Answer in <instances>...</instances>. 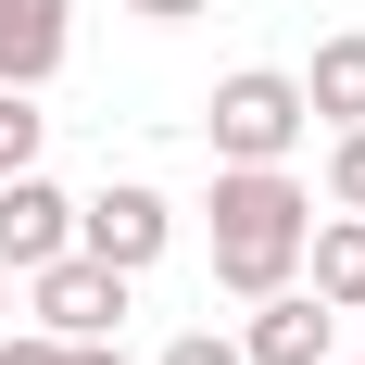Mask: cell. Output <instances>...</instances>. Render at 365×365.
<instances>
[{
    "mask_svg": "<svg viewBox=\"0 0 365 365\" xmlns=\"http://www.w3.org/2000/svg\"><path fill=\"white\" fill-rule=\"evenodd\" d=\"M164 240H177V202H164L151 177H101L88 202H76V252L126 264V277H151V264H164Z\"/></svg>",
    "mask_w": 365,
    "mask_h": 365,
    "instance_id": "cell-4",
    "label": "cell"
},
{
    "mask_svg": "<svg viewBox=\"0 0 365 365\" xmlns=\"http://www.w3.org/2000/svg\"><path fill=\"white\" fill-rule=\"evenodd\" d=\"M328 365H340V353H328ZM353 365H365V353H353Z\"/></svg>",
    "mask_w": 365,
    "mask_h": 365,
    "instance_id": "cell-17",
    "label": "cell"
},
{
    "mask_svg": "<svg viewBox=\"0 0 365 365\" xmlns=\"http://www.w3.org/2000/svg\"><path fill=\"white\" fill-rule=\"evenodd\" d=\"M13 290H26V315L51 340H101V328H126V290H139V277L101 264V252H51V264H26Z\"/></svg>",
    "mask_w": 365,
    "mask_h": 365,
    "instance_id": "cell-3",
    "label": "cell"
},
{
    "mask_svg": "<svg viewBox=\"0 0 365 365\" xmlns=\"http://www.w3.org/2000/svg\"><path fill=\"white\" fill-rule=\"evenodd\" d=\"M302 113H315V126H365V26L315 38V63H302Z\"/></svg>",
    "mask_w": 365,
    "mask_h": 365,
    "instance_id": "cell-9",
    "label": "cell"
},
{
    "mask_svg": "<svg viewBox=\"0 0 365 365\" xmlns=\"http://www.w3.org/2000/svg\"><path fill=\"white\" fill-rule=\"evenodd\" d=\"M139 26H189V13H215V0H126Z\"/></svg>",
    "mask_w": 365,
    "mask_h": 365,
    "instance_id": "cell-15",
    "label": "cell"
},
{
    "mask_svg": "<svg viewBox=\"0 0 365 365\" xmlns=\"http://www.w3.org/2000/svg\"><path fill=\"white\" fill-rule=\"evenodd\" d=\"M76 51V0H0V88H51Z\"/></svg>",
    "mask_w": 365,
    "mask_h": 365,
    "instance_id": "cell-7",
    "label": "cell"
},
{
    "mask_svg": "<svg viewBox=\"0 0 365 365\" xmlns=\"http://www.w3.org/2000/svg\"><path fill=\"white\" fill-rule=\"evenodd\" d=\"M51 252H76V189H51L38 164H13V177H0V264L26 277V264H51Z\"/></svg>",
    "mask_w": 365,
    "mask_h": 365,
    "instance_id": "cell-6",
    "label": "cell"
},
{
    "mask_svg": "<svg viewBox=\"0 0 365 365\" xmlns=\"http://www.w3.org/2000/svg\"><path fill=\"white\" fill-rule=\"evenodd\" d=\"M302 76H277V63H240V76H215V101H202V139H215V164H290L302 151Z\"/></svg>",
    "mask_w": 365,
    "mask_h": 365,
    "instance_id": "cell-2",
    "label": "cell"
},
{
    "mask_svg": "<svg viewBox=\"0 0 365 365\" xmlns=\"http://www.w3.org/2000/svg\"><path fill=\"white\" fill-rule=\"evenodd\" d=\"M151 365H252V353H240V340H227V328H177V340H164V353H151Z\"/></svg>",
    "mask_w": 365,
    "mask_h": 365,
    "instance_id": "cell-12",
    "label": "cell"
},
{
    "mask_svg": "<svg viewBox=\"0 0 365 365\" xmlns=\"http://www.w3.org/2000/svg\"><path fill=\"white\" fill-rule=\"evenodd\" d=\"M63 365H139V353H126V340L101 328V340H63Z\"/></svg>",
    "mask_w": 365,
    "mask_h": 365,
    "instance_id": "cell-14",
    "label": "cell"
},
{
    "mask_svg": "<svg viewBox=\"0 0 365 365\" xmlns=\"http://www.w3.org/2000/svg\"><path fill=\"white\" fill-rule=\"evenodd\" d=\"M38 139H51L38 88H0V177H13V164H38Z\"/></svg>",
    "mask_w": 365,
    "mask_h": 365,
    "instance_id": "cell-10",
    "label": "cell"
},
{
    "mask_svg": "<svg viewBox=\"0 0 365 365\" xmlns=\"http://www.w3.org/2000/svg\"><path fill=\"white\" fill-rule=\"evenodd\" d=\"M240 353H252V365H328V353H340V302H315L302 277H277V290H252Z\"/></svg>",
    "mask_w": 365,
    "mask_h": 365,
    "instance_id": "cell-5",
    "label": "cell"
},
{
    "mask_svg": "<svg viewBox=\"0 0 365 365\" xmlns=\"http://www.w3.org/2000/svg\"><path fill=\"white\" fill-rule=\"evenodd\" d=\"M328 202L365 215V126H328Z\"/></svg>",
    "mask_w": 365,
    "mask_h": 365,
    "instance_id": "cell-11",
    "label": "cell"
},
{
    "mask_svg": "<svg viewBox=\"0 0 365 365\" xmlns=\"http://www.w3.org/2000/svg\"><path fill=\"white\" fill-rule=\"evenodd\" d=\"M215 290H277V277H302V227H315V189L290 177V164H215Z\"/></svg>",
    "mask_w": 365,
    "mask_h": 365,
    "instance_id": "cell-1",
    "label": "cell"
},
{
    "mask_svg": "<svg viewBox=\"0 0 365 365\" xmlns=\"http://www.w3.org/2000/svg\"><path fill=\"white\" fill-rule=\"evenodd\" d=\"M302 290L340 302V315H365V215H340V202H328V215L302 227Z\"/></svg>",
    "mask_w": 365,
    "mask_h": 365,
    "instance_id": "cell-8",
    "label": "cell"
},
{
    "mask_svg": "<svg viewBox=\"0 0 365 365\" xmlns=\"http://www.w3.org/2000/svg\"><path fill=\"white\" fill-rule=\"evenodd\" d=\"M0 365H63V340L51 328H0Z\"/></svg>",
    "mask_w": 365,
    "mask_h": 365,
    "instance_id": "cell-13",
    "label": "cell"
},
{
    "mask_svg": "<svg viewBox=\"0 0 365 365\" xmlns=\"http://www.w3.org/2000/svg\"><path fill=\"white\" fill-rule=\"evenodd\" d=\"M0 328H13V264H0Z\"/></svg>",
    "mask_w": 365,
    "mask_h": 365,
    "instance_id": "cell-16",
    "label": "cell"
}]
</instances>
